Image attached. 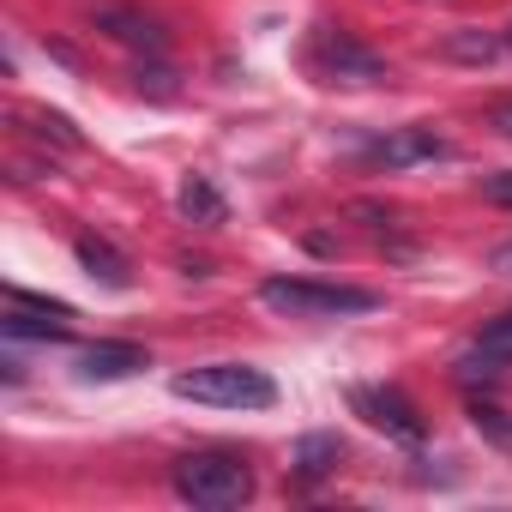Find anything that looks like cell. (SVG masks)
<instances>
[{
    "label": "cell",
    "mask_w": 512,
    "mask_h": 512,
    "mask_svg": "<svg viewBox=\"0 0 512 512\" xmlns=\"http://www.w3.org/2000/svg\"><path fill=\"white\" fill-rule=\"evenodd\" d=\"M169 488L199 512H235L253 500V464L235 446H193L169 464Z\"/></svg>",
    "instance_id": "obj_1"
},
{
    "label": "cell",
    "mask_w": 512,
    "mask_h": 512,
    "mask_svg": "<svg viewBox=\"0 0 512 512\" xmlns=\"http://www.w3.org/2000/svg\"><path fill=\"white\" fill-rule=\"evenodd\" d=\"M260 302L284 320H350V314H374L380 296L356 290V284H326V278H266Z\"/></svg>",
    "instance_id": "obj_2"
},
{
    "label": "cell",
    "mask_w": 512,
    "mask_h": 512,
    "mask_svg": "<svg viewBox=\"0 0 512 512\" xmlns=\"http://www.w3.org/2000/svg\"><path fill=\"white\" fill-rule=\"evenodd\" d=\"M175 398H193V404H211V410H272L278 404V386H272L266 368L205 362V368L175 374Z\"/></svg>",
    "instance_id": "obj_3"
},
{
    "label": "cell",
    "mask_w": 512,
    "mask_h": 512,
    "mask_svg": "<svg viewBox=\"0 0 512 512\" xmlns=\"http://www.w3.org/2000/svg\"><path fill=\"white\" fill-rule=\"evenodd\" d=\"M350 410H356L368 428H380L386 440H398V446H422V434H428L422 410H416L398 386H356V392H350Z\"/></svg>",
    "instance_id": "obj_4"
},
{
    "label": "cell",
    "mask_w": 512,
    "mask_h": 512,
    "mask_svg": "<svg viewBox=\"0 0 512 512\" xmlns=\"http://www.w3.org/2000/svg\"><path fill=\"white\" fill-rule=\"evenodd\" d=\"M73 308L67 302H49V296H31V290H7V314H0V326H7V338H37V344H61L73 338Z\"/></svg>",
    "instance_id": "obj_5"
},
{
    "label": "cell",
    "mask_w": 512,
    "mask_h": 512,
    "mask_svg": "<svg viewBox=\"0 0 512 512\" xmlns=\"http://www.w3.org/2000/svg\"><path fill=\"white\" fill-rule=\"evenodd\" d=\"M314 67L332 85H380L386 79V61L374 49H362L356 37H344V31H320L314 37Z\"/></svg>",
    "instance_id": "obj_6"
},
{
    "label": "cell",
    "mask_w": 512,
    "mask_h": 512,
    "mask_svg": "<svg viewBox=\"0 0 512 512\" xmlns=\"http://www.w3.org/2000/svg\"><path fill=\"white\" fill-rule=\"evenodd\" d=\"M73 368H79V380H127V374H139V368H151V356H145L139 344H121V338H103V344H85Z\"/></svg>",
    "instance_id": "obj_7"
},
{
    "label": "cell",
    "mask_w": 512,
    "mask_h": 512,
    "mask_svg": "<svg viewBox=\"0 0 512 512\" xmlns=\"http://www.w3.org/2000/svg\"><path fill=\"white\" fill-rule=\"evenodd\" d=\"M458 368H464V374H512V314L488 320V326L470 338V350L458 356Z\"/></svg>",
    "instance_id": "obj_8"
},
{
    "label": "cell",
    "mask_w": 512,
    "mask_h": 512,
    "mask_svg": "<svg viewBox=\"0 0 512 512\" xmlns=\"http://www.w3.org/2000/svg\"><path fill=\"white\" fill-rule=\"evenodd\" d=\"M73 253H79L85 278H97L103 290H127V284H133V266H127V253H121L115 241H103V235H79Z\"/></svg>",
    "instance_id": "obj_9"
},
{
    "label": "cell",
    "mask_w": 512,
    "mask_h": 512,
    "mask_svg": "<svg viewBox=\"0 0 512 512\" xmlns=\"http://www.w3.org/2000/svg\"><path fill=\"white\" fill-rule=\"evenodd\" d=\"M97 19V31H109L115 43H127V49H145V55H163V31H157V19H145V13H133V7H97L91 13Z\"/></svg>",
    "instance_id": "obj_10"
},
{
    "label": "cell",
    "mask_w": 512,
    "mask_h": 512,
    "mask_svg": "<svg viewBox=\"0 0 512 512\" xmlns=\"http://www.w3.org/2000/svg\"><path fill=\"white\" fill-rule=\"evenodd\" d=\"M368 157H374V163H386V169H404V163H434V157H446V139H434L428 127H404V133L380 139Z\"/></svg>",
    "instance_id": "obj_11"
},
{
    "label": "cell",
    "mask_w": 512,
    "mask_h": 512,
    "mask_svg": "<svg viewBox=\"0 0 512 512\" xmlns=\"http://www.w3.org/2000/svg\"><path fill=\"white\" fill-rule=\"evenodd\" d=\"M175 205H181V217H187V223H199V229H217V223L229 217L223 193H217L205 175H187V181H181V193H175Z\"/></svg>",
    "instance_id": "obj_12"
},
{
    "label": "cell",
    "mask_w": 512,
    "mask_h": 512,
    "mask_svg": "<svg viewBox=\"0 0 512 512\" xmlns=\"http://www.w3.org/2000/svg\"><path fill=\"white\" fill-rule=\"evenodd\" d=\"M338 458H344V440H338V434H302V446H296V476H302V482H320V476L338 470Z\"/></svg>",
    "instance_id": "obj_13"
},
{
    "label": "cell",
    "mask_w": 512,
    "mask_h": 512,
    "mask_svg": "<svg viewBox=\"0 0 512 512\" xmlns=\"http://www.w3.org/2000/svg\"><path fill=\"white\" fill-rule=\"evenodd\" d=\"M13 115H19V121H31L25 133H31L37 145H61V151H79V145H85V133H79L67 115H55V109H13Z\"/></svg>",
    "instance_id": "obj_14"
},
{
    "label": "cell",
    "mask_w": 512,
    "mask_h": 512,
    "mask_svg": "<svg viewBox=\"0 0 512 512\" xmlns=\"http://www.w3.org/2000/svg\"><path fill=\"white\" fill-rule=\"evenodd\" d=\"M482 199L512 211V169H494V175H482Z\"/></svg>",
    "instance_id": "obj_15"
},
{
    "label": "cell",
    "mask_w": 512,
    "mask_h": 512,
    "mask_svg": "<svg viewBox=\"0 0 512 512\" xmlns=\"http://www.w3.org/2000/svg\"><path fill=\"white\" fill-rule=\"evenodd\" d=\"M488 121H494V127L512 139V103H494V109H488Z\"/></svg>",
    "instance_id": "obj_16"
},
{
    "label": "cell",
    "mask_w": 512,
    "mask_h": 512,
    "mask_svg": "<svg viewBox=\"0 0 512 512\" xmlns=\"http://www.w3.org/2000/svg\"><path fill=\"white\" fill-rule=\"evenodd\" d=\"M494 272H500V278H512V241H506V247L494 253Z\"/></svg>",
    "instance_id": "obj_17"
},
{
    "label": "cell",
    "mask_w": 512,
    "mask_h": 512,
    "mask_svg": "<svg viewBox=\"0 0 512 512\" xmlns=\"http://www.w3.org/2000/svg\"><path fill=\"white\" fill-rule=\"evenodd\" d=\"M506 49H512V25H506Z\"/></svg>",
    "instance_id": "obj_18"
}]
</instances>
